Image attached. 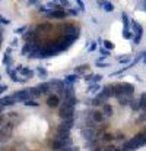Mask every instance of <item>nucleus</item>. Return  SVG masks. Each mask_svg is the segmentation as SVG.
Wrapping results in <instances>:
<instances>
[{
	"mask_svg": "<svg viewBox=\"0 0 146 151\" xmlns=\"http://www.w3.org/2000/svg\"><path fill=\"white\" fill-rule=\"evenodd\" d=\"M146 145V134L142 132V134H137L135 138H132L130 141L124 142L123 145V151H136L139 150L140 147Z\"/></svg>",
	"mask_w": 146,
	"mask_h": 151,
	"instance_id": "f257e3e1",
	"label": "nucleus"
},
{
	"mask_svg": "<svg viewBox=\"0 0 146 151\" xmlns=\"http://www.w3.org/2000/svg\"><path fill=\"white\" fill-rule=\"evenodd\" d=\"M73 114H75V107L70 106L67 101L64 100L63 104H61V107H60V110H58V116L64 120V119H72Z\"/></svg>",
	"mask_w": 146,
	"mask_h": 151,
	"instance_id": "f03ea898",
	"label": "nucleus"
},
{
	"mask_svg": "<svg viewBox=\"0 0 146 151\" xmlns=\"http://www.w3.org/2000/svg\"><path fill=\"white\" fill-rule=\"evenodd\" d=\"M67 145H70V138H67V139H56V138H53V141H50V148L53 151H60L63 148H67Z\"/></svg>",
	"mask_w": 146,
	"mask_h": 151,
	"instance_id": "7ed1b4c3",
	"label": "nucleus"
},
{
	"mask_svg": "<svg viewBox=\"0 0 146 151\" xmlns=\"http://www.w3.org/2000/svg\"><path fill=\"white\" fill-rule=\"evenodd\" d=\"M132 28H133V31H135V35H133V43L135 44H139L140 43V40H142V35H143V28H142V25H139L137 22H132Z\"/></svg>",
	"mask_w": 146,
	"mask_h": 151,
	"instance_id": "20e7f679",
	"label": "nucleus"
},
{
	"mask_svg": "<svg viewBox=\"0 0 146 151\" xmlns=\"http://www.w3.org/2000/svg\"><path fill=\"white\" fill-rule=\"evenodd\" d=\"M16 103L18 101H22V103H25V101L31 100V94H29V90H21V91H16L13 96H12Z\"/></svg>",
	"mask_w": 146,
	"mask_h": 151,
	"instance_id": "39448f33",
	"label": "nucleus"
},
{
	"mask_svg": "<svg viewBox=\"0 0 146 151\" xmlns=\"http://www.w3.org/2000/svg\"><path fill=\"white\" fill-rule=\"evenodd\" d=\"M35 44H37V40H34V41H26V43H25V46L22 47V54H24V56H28V54H29V51L34 50V49L37 47Z\"/></svg>",
	"mask_w": 146,
	"mask_h": 151,
	"instance_id": "423d86ee",
	"label": "nucleus"
},
{
	"mask_svg": "<svg viewBox=\"0 0 146 151\" xmlns=\"http://www.w3.org/2000/svg\"><path fill=\"white\" fill-rule=\"evenodd\" d=\"M47 16H48V18H56V19H63V18H66V12H64L63 9H57V10L48 12Z\"/></svg>",
	"mask_w": 146,
	"mask_h": 151,
	"instance_id": "0eeeda50",
	"label": "nucleus"
},
{
	"mask_svg": "<svg viewBox=\"0 0 146 151\" xmlns=\"http://www.w3.org/2000/svg\"><path fill=\"white\" fill-rule=\"evenodd\" d=\"M15 103H16V100H15L12 96L1 97V99H0V107H9V106H13Z\"/></svg>",
	"mask_w": 146,
	"mask_h": 151,
	"instance_id": "6e6552de",
	"label": "nucleus"
},
{
	"mask_svg": "<svg viewBox=\"0 0 146 151\" xmlns=\"http://www.w3.org/2000/svg\"><path fill=\"white\" fill-rule=\"evenodd\" d=\"M72 126H73V117L72 119H64L60 125H58V128L57 129H63V131H70L72 129Z\"/></svg>",
	"mask_w": 146,
	"mask_h": 151,
	"instance_id": "1a4fd4ad",
	"label": "nucleus"
},
{
	"mask_svg": "<svg viewBox=\"0 0 146 151\" xmlns=\"http://www.w3.org/2000/svg\"><path fill=\"white\" fill-rule=\"evenodd\" d=\"M58 103H60V99H58V96H57V94H53V96H50L48 99H47V106L51 107V109L58 107Z\"/></svg>",
	"mask_w": 146,
	"mask_h": 151,
	"instance_id": "9d476101",
	"label": "nucleus"
},
{
	"mask_svg": "<svg viewBox=\"0 0 146 151\" xmlns=\"http://www.w3.org/2000/svg\"><path fill=\"white\" fill-rule=\"evenodd\" d=\"M50 84L48 82H43V84H40V85H37V90H38V93L43 96V94H47L50 91Z\"/></svg>",
	"mask_w": 146,
	"mask_h": 151,
	"instance_id": "9b49d317",
	"label": "nucleus"
},
{
	"mask_svg": "<svg viewBox=\"0 0 146 151\" xmlns=\"http://www.w3.org/2000/svg\"><path fill=\"white\" fill-rule=\"evenodd\" d=\"M98 4H101V6L104 7V10H105V12H113V10H114V6H113V3H110V1L98 0Z\"/></svg>",
	"mask_w": 146,
	"mask_h": 151,
	"instance_id": "f8f14e48",
	"label": "nucleus"
},
{
	"mask_svg": "<svg viewBox=\"0 0 146 151\" xmlns=\"http://www.w3.org/2000/svg\"><path fill=\"white\" fill-rule=\"evenodd\" d=\"M78 81H79V75H78V73H72V75H67V76L64 78V82L69 84V85H72V84H75V82H78Z\"/></svg>",
	"mask_w": 146,
	"mask_h": 151,
	"instance_id": "ddd939ff",
	"label": "nucleus"
},
{
	"mask_svg": "<svg viewBox=\"0 0 146 151\" xmlns=\"http://www.w3.org/2000/svg\"><path fill=\"white\" fill-rule=\"evenodd\" d=\"M107 100H108V99H107V97H105L101 91H99V94H98L97 97L94 99V101H92V104H94V106H99V104H104Z\"/></svg>",
	"mask_w": 146,
	"mask_h": 151,
	"instance_id": "4468645a",
	"label": "nucleus"
},
{
	"mask_svg": "<svg viewBox=\"0 0 146 151\" xmlns=\"http://www.w3.org/2000/svg\"><path fill=\"white\" fill-rule=\"evenodd\" d=\"M34 73H35V72H34L32 69H29V68H22V70H21V75L24 76V79H26V78H28V79L32 78Z\"/></svg>",
	"mask_w": 146,
	"mask_h": 151,
	"instance_id": "2eb2a0df",
	"label": "nucleus"
},
{
	"mask_svg": "<svg viewBox=\"0 0 146 151\" xmlns=\"http://www.w3.org/2000/svg\"><path fill=\"white\" fill-rule=\"evenodd\" d=\"M85 79L89 81V82H92V84H97V82H99L102 79V75H86Z\"/></svg>",
	"mask_w": 146,
	"mask_h": 151,
	"instance_id": "dca6fc26",
	"label": "nucleus"
},
{
	"mask_svg": "<svg viewBox=\"0 0 146 151\" xmlns=\"http://www.w3.org/2000/svg\"><path fill=\"white\" fill-rule=\"evenodd\" d=\"M121 22H123L124 28H129V29H130V19H129V15H127L126 12L121 13Z\"/></svg>",
	"mask_w": 146,
	"mask_h": 151,
	"instance_id": "f3484780",
	"label": "nucleus"
},
{
	"mask_svg": "<svg viewBox=\"0 0 146 151\" xmlns=\"http://www.w3.org/2000/svg\"><path fill=\"white\" fill-rule=\"evenodd\" d=\"M118 99V103L120 104H129L130 100H132V96H120V97H117Z\"/></svg>",
	"mask_w": 146,
	"mask_h": 151,
	"instance_id": "a211bd4d",
	"label": "nucleus"
},
{
	"mask_svg": "<svg viewBox=\"0 0 146 151\" xmlns=\"http://www.w3.org/2000/svg\"><path fill=\"white\" fill-rule=\"evenodd\" d=\"M102 114H105V116H111V114H113V107H111L110 104H104Z\"/></svg>",
	"mask_w": 146,
	"mask_h": 151,
	"instance_id": "6ab92c4d",
	"label": "nucleus"
},
{
	"mask_svg": "<svg viewBox=\"0 0 146 151\" xmlns=\"http://www.w3.org/2000/svg\"><path fill=\"white\" fill-rule=\"evenodd\" d=\"M99 91H101V88H99L98 84H92V85L88 87V93H91V94H95V93H99Z\"/></svg>",
	"mask_w": 146,
	"mask_h": 151,
	"instance_id": "aec40b11",
	"label": "nucleus"
},
{
	"mask_svg": "<svg viewBox=\"0 0 146 151\" xmlns=\"http://www.w3.org/2000/svg\"><path fill=\"white\" fill-rule=\"evenodd\" d=\"M3 65H6V68H10V66H12V57L9 56V53L4 54V57H3Z\"/></svg>",
	"mask_w": 146,
	"mask_h": 151,
	"instance_id": "412c9836",
	"label": "nucleus"
},
{
	"mask_svg": "<svg viewBox=\"0 0 146 151\" xmlns=\"http://www.w3.org/2000/svg\"><path fill=\"white\" fill-rule=\"evenodd\" d=\"M37 73H38V76H43V78H46V76L48 75L47 69H44L43 66H38V68H37Z\"/></svg>",
	"mask_w": 146,
	"mask_h": 151,
	"instance_id": "4be33fe9",
	"label": "nucleus"
},
{
	"mask_svg": "<svg viewBox=\"0 0 146 151\" xmlns=\"http://www.w3.org/2000/svg\"><path fill=\"white\" fill-rule=\"evenodd\" d=\"M121 34H123V38H126V40H130V38H133V34L130 32V29H129V28H124Z\"/></svg>",
	"mask_w": 146,
	"mask_h": 151,
	"instance_id": "5701e85b",
	"label": "nucleus"
},
{
	"mask_svg": "<svg viewBox=\"0 0 146 151\" xmlns=\"http://www.w3.org/2000/svg\"><path fill=\"white\" fill-rule=\"evenodd\" d=\"M139 107L146 110V94H142L140 96V100H139Z\"/></svg>",
	"mask_w": 146,
	"mask_h": 151,
	"instance_id": "b1692460",
	"label": "nucleus"
},
{
	"mask_svg": "<svg viewBox=\"0 0 146 151\" xmlns=\"http://www.w3.org/2000/svg\"><path fill=\"white\" fill-rule=\"evenodd\" d=\"M104 47H105V50H113V49H114V43H111V41H110V40H105V41H104Z\"/></svg>",
	"mask_w": 146,
	"mask_h": 151,
	"instance_id": "393cba45",
	"label": "nucleus"
},
{
	"mask_svg": "<svg viewBox=\"0 0 146 151\" xmlns=\"http://www.w3.org/2000/svg\"><path fill=\"white\" fill-rule=\"evenodd\" d=\"M94 119H95V122H102V120H104V114H102V111L94 113Z\"/></svg>",
	"mask_w": 146,
	"mask_h": 151,
	"instance_id": "a878e982",
	"label": "nucleus"
},
{
	"mask_svg": "<svg viewBox=\"0 0 146 151\" xmlns=\"http://www.w3.org/2000/svg\"><path fill=\"white\" fill-rule=\"evenodd\" d=\"M130 107L133 109V110H139L140 107H139V100H130Z\"/></svg>",
	"mask_w": 146,
	"mask_h": 151,
	"instance_id": "bb28decb",
	"label": "nucleus"
},
{
	"mask_svg": "<svg viewBox=\"0 0 146 151\" xmlns=\"http://www.w3.org/2000/svg\"><path fill=\"white\" fill-rule=\"evenodd\" d=\"M24 106H26V107H38L40 104H38V103H35L34 100H28V101H25V103H24Z\"/></svg>",
	"mask_w": 146,
	"mask_h": 151,
	"instance_id": "cd10ccee",
	"label": "nucleus"
},
{
	"mask_svg": "<svg viewBox=\"0 0 146 151\" xmlns=\"http://www.w3.org/2000/svg\"><path fill=\"white\" fill-rule=\"evenodd\" d=\"M26 29H28V27H26V25H22V27H19V28L15 29V34H24Z\"/></svg>",
	"mask_w": 146,
	"mask_h": 151,
	"instance_id": "c85d7f7f",
	"label": "nucleus"
},
{
	"mask_svg": "<svg viewBox=\"0 0 146 151\" xmlns=\"http://www.w3.org/2000/svg\"><path fill=\"white\" fill-rule=\"evenodd\" d=\"M46 7H47V9H51V12H53V10H57V3L50 1V3H47V4H46Z\"/></svg>",
	"mask_w": 146,
	"mask_h": 151,
	"instance_id": "c756f323",
	"label": "nucleus"
},
{
	"mask_svg": "<svg viewBox=\"0 0 146 151\" xmlns=\"http://www.w3.org/2000/svg\"><path fill=\"white\" fill-rule=\"evenodd\" d=\"M88 68H89L88 65H82V66H79V68L76 69V72H75V73H83V72H85Z\"/></svg>",
	"mask_w": 146,
	"mask_h": 151,
	"instance_id": "7c9ffc66",
	"label": "nucleus"
},
{
	"mask_svg": "<svg viewBox=\"0 0 146 151\" xmlns=\"http://www.w3.org/2000/svg\"><path fill=\"white\" fill-rule=\"evenodd\" d=\"M83 137L86 138V139H91L92 137H94V132L89 129V131H83Z\"/></svg>",
	"mask_w": 146,
	"mask_h": 151,
	"instance_id": "2f4dec72",
	"label": "nucleus"
},
{
	"mask_svg": "<svg viewBox=\"0 0 146 151\" xmlns=\"http://www.w3.org/2000/svg\"><path fill=\"white\" fill-rule=\"evenodd\" d=\"M0 24H3V25H9V24H10V19H7V18H4V16L0 15Z\"/></svg>",
	"mask_w": 146,
	"mask_h": 151,
	"instance_id": "473e14b6",
	"label": "nucleus"
},
{
	"mask_svg": "<svg viewBox=\"0 0 146 151\" xmlns=\"http://www.w3.org/2000/svg\"><path fill=\"white\" fill-rule=\"evenodd\" d=\"M53 1L54 3H60L61 6H66V7L69 6V0H53Z\"/></svg>",
	"mask_w": 146,
	"mask_h": 151,
	"instance_id": "72a5a7b5",
	"label": "nucleus"
},
{
	"mask_svg": "<svg viewBox=\"0 0 146 151\" xmlns=\"http://www.w3.org/2000/svg\"><path fill=\"white\" fill-rule=\"evenodd\" d=\"M76 3H78V6H79V10H85V4H83V1L82 0H76Z\"/></svg>",
	"mask_w": 146,
	"mask_h": 151,
	"instance_id": "f704fd0d",
	"label": "nucleus"
},
{
	"mask_svg": "<svg viewBox=\"0 0 146 151\" xmlns=\"http://www.w3.org/2000/svg\"><path fill=\"white\" fill-rule=\"evenodd\" d=\"M38 10H40V12H43V13H46V15L48 13V9H47L46 6H40V7H38Z\"/></svg>",
	"mask_w": 146,
	"mask_h": 151,
	"instance_id": "c9c22d12",
	"label": "nucleus"
},
{
	"mask_svg": "<svg viewBox=\"0 0 146 151\" xmlns=\"http://www.w3.org/2000/svg\"><path fill=\"white\" fill-rule=\"evenodd\" d=\"M69 13H70V15H73V16H76V15L79 13V10L75 7V9H70V10H69Z\"/></svg>",
	"mask_w": 146,
	"mask_h": 151,
	"instance_id": "e433bc0d",
	"label": "nucleus"
},
{
	"mask_svg": "<svg viewBox=\"0 0 146 151\" xmlns=\"http://www.w3.org/2000/svg\"><path fill=\"white\" fill-rule=\"evenodd\" d=\"M95 49H97V43H95V41H92V43H91V46H89V51H94Z\"/></svg>",
	"mask_w": 146,
	"mask_h": 151,
	"instance_id": "4c0bfd02",
	"label": "nucleus"
},
{
	"mask_svg": "<svg viewBox=\"0 0 146 151\" xmlns=\"http://www.w3.org/2000/svg\"><path fill=\"white\" fill-rule=\"evenodd\" d=\"M99 51H101V54H104L105 57H107V54L110 53V51H108V50H105V49H101V50H99Z\"/></svg>",
	"mask_w": 146,
	"mask_h": 151,
	"instance_id": "58836bf2",
	"label": "nucleus"
},
{
	"mask_svg": "<svg viewBox=\"0 0 146 151\" xmlns=\"http://www.w3.org/2000/svg\"><path fill=\"white\" fill-rule=\"evenodd\" d=\"M142 60H143V63H146V51L142 53Z\"/></svg>",
	"mask_w": 146,
	"mask_h": 151,
	"instance_id": "ea45409f",
	"label": "nucleus"
},
{
	"mask_svg": "<svg viewBox=\"0 0 146 151\" xmlns=\"http://www.w3.org/2000/svg\"><path fill=\"white\" fill-rule=\"evenodd\" d=\"M12 46H13V47L18 46V40H13V41H12Z\"/></svg>",
	"mask_w": 146,
	"mask_h": 151,
	"instance_id": "a19ab883",
	"label": "nucleus"
},
{
	"mask_svg": "<svg viewBox=\"0 0 146 151\" xmlns=\"http://www.w3.org/2000/svg\"><path fill=\"white\" fill-rule=\"evenodd\" d=\"M35 3H37V0H29L28 1V4H35Z\"/></svg>",
	"mask_w": 146,
	"mask_h": 151,
	"instance_id": "79ce46f5",
	"label": "nucleus"
},
{
	"mask_svg": "<svg viewBox=\"0 0 146 151\" xmlns=\"http://www.w3.org/2000/svg\"><path fill=\"white\" fill-rule=\"evenodd\" d=\"M94 151H104V150H102V148H99V147H98V148H95V150H94Z\"/></svg>",
	"mask_w": 146,
	"mask_h": 151,
	"instance_id": "37998d69",
	"label": "nucleus"
},
{
	"mask_svg": "<svg viewBox=\"0 0 146 151\" xmlns=\"http://www.w3.org/2000/svg\"><path fill=\"white\" fill-rule=\"evenodd\" d=\"M145 10H146V1H145Z\"/></svg>",
	"mask_w": 146,
	"mask_h": 151,
	"instance_id": "c03bdc74",
	"label": "nucleus"
},
{
	"mask_svg": "<svg viewBox=\"0 0 146 151\" xmlns=\"http://www.w3.org/2000/svg\"><path fill=\"white\" fill-rule=\"evenodd\" d=\"M0 78H1V76H0Z\"/></svg>",
	"mask_w": 146,
	"mask_h": 151,
	"instance_id": "a18cd8bd",
	"label": "nucleus"
}]
</instances>
